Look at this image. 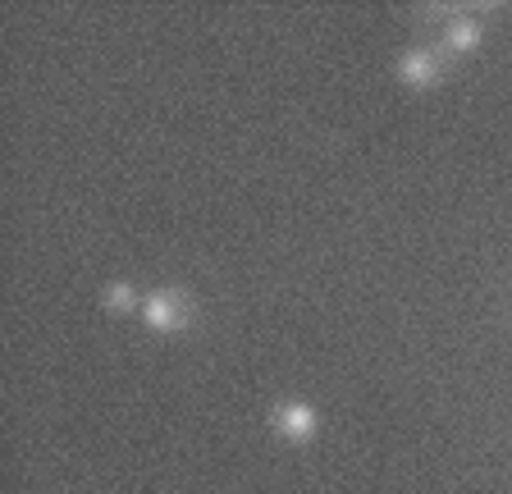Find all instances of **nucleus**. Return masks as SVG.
I'll return each mask as SVG.
<instances>
[{
  "instance_id": "obj_5",
  "label": "nucleus",
  "mask_w": 512,
  "mask_h": 494,
  "mask_svg": "<svg viewBox=\"0 0 512 494\" xmlns=\"http://www.w3.org/2000/svg\"><path fill=\"white\" fill-rule=\"evenodd\" d=\"M142 298H147V293H138L128 280H110L106 289H101V312L115 316V321H128V316L142 312Z\"/></svg>"
},
{
  "instance_id": "obj_1",
  "label": "nucleus",
  "mask_w": 512,
  "mask_h": 494,
  "mask_svg": "<svg viewBox=\"0 0 512 494\" xmlns=\"http://www.w3.org/2000/svg\"><path fill=\"white\" fill-rule=\"evenodd\" d=\"M138 321L147 334H183L197 325V298L183 284H160L142 298Z\"/></svg>"
},
{
  "instance_id": "obj_2",
  "label": "nucleus",
  "mask_w": 512,
  "mask_h": 494,
  "mask_svg": "<svg viewBox=\"0 0 512 494\" xmlns=\"http://www.w3.org/2000/svg\"><path fill=\"white\" fill-rule=\"evenodd\" d=\"M448 74H453V60H448L435 42L403 46V51L394 55V78H398V87H407V92H430V87H439Z\"/></svg>"
},
{
  "instance_id": "obj_4",
  "label": "nucleus",
  "mask_w": 512,
  "mask_h": 494,
  "mask_svg": "<svg viewBox=\"0 0 512 494\" xmlns=\"http://www.w3.org/2000/svg\"><path fill=\"white\" fill-rule=\"evenodd\" d=\"M266 426L275 430L284 444H311L320 435V408L307 398H279L266 412Z\"/></svg>"
},
{
  "instance_id": "obj_3",
  "label": "nucleus",
  "mask_w": 512,
  "mask_h": 494,
  "mask_svg": "<svg viewBox=\"0 0 512 494\" xmlns=\"http://www.w3.org/2000/svg\"><path fill=\"white\" fill-rule=\"evenodd\" d=\"M494 10H499V5H458V14L444 19L435 46L448 55V60H462V55L480 51V42H485V33H490L485 14H494Z\"/></svg>"
}]
</instances>
